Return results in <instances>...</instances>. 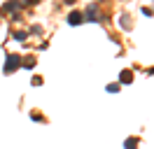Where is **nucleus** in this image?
I'll list each match as a JSON object with an SVG mask.
<instances>
[{"instance_id": "obj_1", "label": "nucleus", "mask_w": 154, "mask_h": 149, "mask_svg": "<svg viewBox=\"0 0 154 149\" xmlns=\"http://www.w3.org/2000/svg\"><path fill=\"white\" fill-rule=\"evenodd\" d=\"M21 65V58L19 56H7V63H5V72H14V70H17V68H19Z\"/></svg>"}, {"instance_id": "obj_2", "label": "nucleus", "mask_w": 154, "mask_h": 149, "mask_svg": "<svg viewBox=\"0 0 154 149\" xmlns=\"http://www.w3.org/2000/svg\"><path fill=\"white\" fill-rule=\"evenodd\" d=\"M96 17H98L96 5H89V7H87V12L82 14V19H84V21H96Z\"/></svg>"}, {"instance_id": "obj_3", "label": "nucleus", "mask_w": 154, "mask_h": 149, "mask_svg": "<svg viewBox=\"0 0 154 149\" xmlns=\"http://www.w3.org/2000/svg\"><path fill=\"white\" fill-rule=\"evenodd\" d=\"M68 23H70V26H79V23H84V19H82V12H72V14L68 17Z\"/></svg>"}, {"instance_id": "obj_4", "label": "nucleus", "mask_w": 154, "mask_h": 149, "mask_svg": "<svg viewBox=\"0 0 154 149\" xmlns=\"http://www.w3.org/2000/svg\"><path fill=\"white\" fill-rule=\"evenodd\" d=\"M119 77H122V84H131V82H133V74H131V70H124Z\"/></svg>"}, {"instance_id": "obj_5", "label": "nucleus", "mask_w": 154, "mask_h": 149, "mask_svg": "<svg viewBox=\"0 0 154 149\" xmlns=\"http://www.w3.org/2000/svg\"><path fill=\"white\" fill-rule=\"evenodd\" d=\"M135 147H138V140H133V138L124 140V149H135Z\"/></svg>"}, {"instance_id": "obj_6", "label": "nucleus", "mask_w": 154, "mask_h": 149, "mask_svg": "<svg viewBox=\"0 0 154 149\" xmlns=\"http://www.w3.org/2000/svg\"><path fill=\"white\" fill-rule=\"evenodd\" d=\"M105 89H107V93H117L119 91V84H107Z\"/></svg>"}, {"instance_id": "obj_7", "label": "nucleus", "mask_w": 154, "mask_h": 149, "mask_svg": "<svg viewBox=\"0 0 154 149\" xmlns=\"http://www.w3.org/2000/svg\"><path fill=\"white\" fill-rule=\"evenodd\" d=\"M17 7H19V5H14V2H10V5H5V9H7V12H14Z\"/></svg>"}, {"instance_id": "obj_8", "label": "nucleus", "mask_w": 154, "mask_h": 149, "mask_svg": "<svg viewBox=\"0 0 154 149\" xmlns=\"http://www.w3.org/2000/svg\"><path fill=\"white\" fill-rule=\"evenodd\" d=\"M23 65H26V68H33V65H35V61H33V58L28 56V58H26V63H23Z\"/></svg>"}]
</instances>
